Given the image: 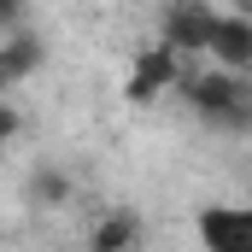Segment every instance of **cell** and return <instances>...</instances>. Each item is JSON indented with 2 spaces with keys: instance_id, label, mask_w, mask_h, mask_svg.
I'll return each mask as SVG.
<instances>
[{
  "instance_id": "cell-1",
  "label": "cell",
  "mask_w": 252,
  "mask_h": 252,
  "mask_svg": "<svg viewBox=\"0 0 252 252\" xmlns=\"http://www.w3.org/2000/svg\"><path fill=\"white\" fill-rule=\"evenodd\" d=\"M176 88H182L193 118H205L217 129H247V112H252V82L247 76L217 70V64H182Z\"/></svg>"
},
{
  "instance_id": "cell-2",
  "label": "cell",
  "mask_w": 252,
  "mask_h": 252,
  "mask_svg": "<svg viewBox=\"0 0 252 252\" xmlns=\"http://www.w3.org/2000/svg\"><path fill=\"white\" fill-rule=\"evenodd\" d=\"M217 0H170L164 18H158V41L176 53L182 64L205 59V41H211V24H217Z\"/></svg>"
},
{
  "instance_id": "cell-3",
  "label": "cell",
  "mask_w": 252,
  "mask_h": 252,
  "mask_svg": "<svg viewBox=\"0 0 252 252\" xmlns=\"http://www.w3.org/2000/svg\"><path fill=\"white\" fill-rule=\"evenodd\" d=\"M176 76H182V59H176L164 41H153V47H141V53L129 59L124 100H129V106H153L158 94H170V88H176Z\"/></svg>"
},
{
  "instance_id": "cell-4",
  "label": "cell",
  "mask_w": 252,
  "mask_h": 252,
  "mask_svg": "<svg viewBox=\"0 0 252 252\" xmlns=\"http://www.w3.org/2000/svg\"><path fill=\"white\" fill-rule=\"evenodd\" d=\"M205 59L217 64V70H235V76L252 70V18L247 12H217L211 41H205Z\"/></svg>"
},
{
  "instance_id": "cell-5",
  "label": "cell",
  "mask_w": 252,
  "mask_h": 252,
  "mask_svg": "<svg viewBox=\"0 0 252 252\" xmlns=\"http://www.w3.org/2000/svg\"><path fill=\"white\" fill-rule=\"evenodd\" d=\"M199 241H205V252H252V211L247 205H205Z\"/></svg>"
},
{
  "instance_id": "cell-6",
  "label": "cell",
  "mask_w": 252,
  "mask_h": 252,
  "mask_svg": "<svg viewBox=\"0 0 252 252\" xmlns=\"http://www.w3.org/2000/svg\"><path fill=\"white\" fill-rule=\"evenodd\" d=\"M41 64H47V41L35 30H12L0 41V94H12L18 82H30Z\"/></svg>"
},
{
  "instance_id": "cell-7",
  "label": "cell",
  "mask_w": 252,
  "mask_h": 252,
  "mask_svg": "<svg viewBox=\"0 0 252 252\" xmlns=\"http://www.w3.org/2000/svg\"><path fill=\"white\" fill-rule=\"evenodd\" d=\"M88 252H141V217L129 205H112L94 229H88Z\"/></svg>"
},
{
  "instance_id": "cell-8",
  "label": "cell",
  "mask_w": 252,
  "mask_h": 252,
  "mask_svg": "<svg viewBox=\"0 0 252 252\" xmlns=\"http://www.w3.org/2000/svg\"><path fill=\"white\" fill-rule=\"evenodd\" d=\"M76 199V176L64 170V164H35V176H30V205L35 211H64Z\"/></svg>"
},
{
  "instance_id": "cell-9",
  "label": "cell",
  "mask_w": 252,
  "mask_h": 252,
  "mask_svg": "<svg viewBox=\"0 0 252 252\" xmlns=\"http://www.w3.org/2000/svg\"><path fill=\"white\" fill-rule=\"evenodd\" d=\"M18 135H24V112L0 94V147H6V141H18Z\"/></svg>"
},
{
  "instance_id": "cell-10",
  "label": "cell",
  "mask_w": 252,
  "mask_h": 252,
  "mask_svg": "<svg viewBox=\"0 0 252 252\" xmlns=\"http://www.w3.org/2000/svg\"><path fill=\"white\" fill-rule=\"evenodd\" d=\"M18 18H24V0H0V30H18Z\"/></svg>"
},
{
  "instance_id": "cell-11",
  "label": "cell",
  "mask_w": 252,
  "mask_h": 252,
  "mask_svg": "<svg viewBox=\"0 0 252 252\" xmlns=\"http://www.w3.org/2000/svg\"><path fill=\"white\" fill-rule=\"evenodd\" d=\"M112 6H124V0H112Z\"/></svg>"
}]
</instances>
